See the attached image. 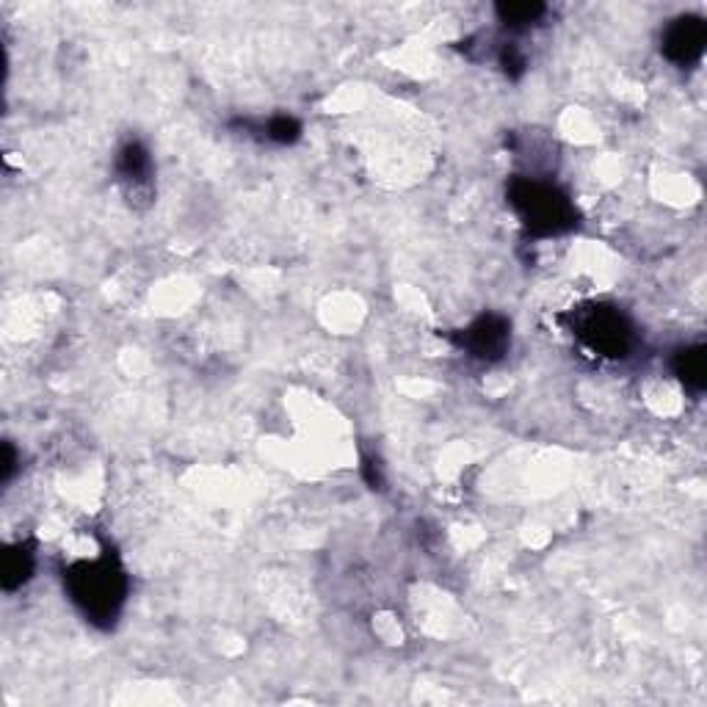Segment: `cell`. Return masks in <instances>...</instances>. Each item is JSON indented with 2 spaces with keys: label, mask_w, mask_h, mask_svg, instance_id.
<instances>
[{
  "label": "cell",
  "mask_w": 707,
  "mask_h": 707,
  "mask_svg": "<svg viewBox=\"0 0 707 707\" xmlns=\"http://www.w3.org/2000/svg\"><path fill=\"white\" fill-rule=\"evenodd\" d=\"M72 591L75 600L86 608V613H91L97 619H108L117 613V606L122 602V572L114 569L111 561L80 564L75 569Z\"/></svg>",
  "instance_id": "1"
},
{
  "label": "cell",
  "mask_w": 707,
  "mask_h": 707,
  "mask_svg": "<svg viewBox=\"0 0 707 707\" xmlns=\"http://www.w3.org/2000/svg\"><path fill=\"white\" fill-rule=\"evenodd\" d=\"M514 205L533 229L542 233H559L572 218L569 203L556 188L542 186V183H520L514 188Z\"/></svg>",
  "instance_id": "2"
},
{
  "label": "cell",
  "mask_w": 707,
  "mask_h": 707,
  "mask_svg": "<svg viewBox=\"0 0 707 707\" xmlns=\"http://www.w3.org/2000/svg\"><path fill=\"white\" fill-rule=\"evenodd\" d=\"M677 373L683 382L694 390L705 387V352L703 348H686L677 360Z\"/></svg>",
  "instance_id": "6"
},
{
  "label": "cell",
  "mask_w": 707,
  "mask_h": 707,
  "mask_svg": "<svg viewBox=\"0 0 707 707\" xmlns=\"http://www.w3.org/2000/svg\"><path fill=\"white\" fill-rule=\"evenodd\" d=\"M296 134H298V125L293 122V119L279 117V119H272V125H268V139L274 141H291L296 139Z\"/></svg>",
  "instance_id": "7"
},
{
  "label": "cell",
  "mask_w": 707,
  "mask_h": 707,
  "mask_svg": "<svg viewBox=\"0 0 707 707\" xmlns=\"http://www.w3.org/2000/svg\"><path fill=\"white\" fill-rule=\"evenodd\" d=\"M509 341V326L500 318H481L464 335V343L475 356H498Z\"/></svg>",
  "instance_id": "5"
},
{
  "label": "cell",
  "mask_w": 707,
  "mask_h": 707,
  "mask_svg": "<svg viewBox=\"0 0 707 707\" xmlns=\"http://www.w3.org/2000/svg\"><path fill=\"white\" fill-rule=\"evenodd\" d=\"M580 330H583L580 335L586 337V343H589L595 352L608 354V356H622L625 352H628L630 332L617 313L595 310V313L583 321Z\"/></svg>",
  "instance_id": "3"
},
{
  "label": "cell",
  "mask_w": 707,
  "mask_h": 707,
  "mask_svg": "<svg viewBox=\"0 0 707 707\" xmlns=\"http://www.w3.org/2000/svg\"><path fill=\"white\" fill-rule=\"evenodd\" d=\"M705 37L707 31L703 20L683 17V20H677L675 26L666 31V39H664L666 56H669L675 65H691V61H697L699 56H703Z\"/></svg>",
  "instance_id": "4"
}]
</instances>
